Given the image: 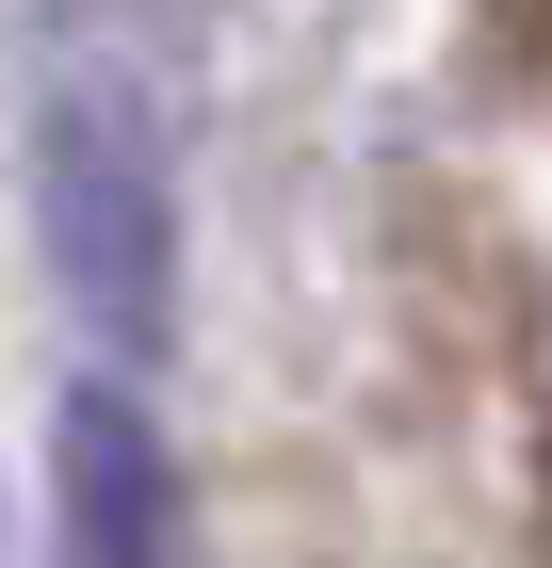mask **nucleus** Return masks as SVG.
Masks as SVG:
<instances>
[{"instance_id":"f03ea898","label":"nucleus","mask_w":552,"mask_h":568,"mask_svg":"<svg viewBox=\"0 0 552 568\" xmlns=\"http://www.w3.org/2000/svg\"><path fill=\"white\" fill-rule=\"evenodd\" d=\"M49 520H66V568H195L179 438L147 423L130 374H82V390L49 406Z\"/></svg>"},{"instance_id":"f257e3e1","label":"nucleus","mask_w":552,"mask_h":568,"mask_svg":"<svg viewBox=\"0 0 552 568\" xmlns=\"http://www.w3.org/2000/svg\"><path fill=\"white\" fill-rule=\"evenodd\" d=\"M33 244L114 357L179 342V163H163V114L98 65L33 98Z\"/></svg>"}]
</instances>
